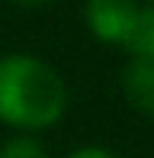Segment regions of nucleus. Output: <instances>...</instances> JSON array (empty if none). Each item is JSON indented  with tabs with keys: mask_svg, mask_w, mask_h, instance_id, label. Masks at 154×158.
I'll use <instances>...</instances> for the list:
<instances>
[{
	"mask_svg": "<svg viewBox=\"0 0 154 158\" xmlns=\"http://www.w3.org/2000/svg\"><path fill=\"white\" fill-rule=\"evenodd\" d=\"M67 110V84L36 55L0 58V123L13 129H48Z\"/></svg>",
	"mask_w": 154,
	"mask_h": 158,
	"instance_id": "1",
	"label": "nucleus"
},
{
	"mask_svg": "<svg viewBox=\"0 0 154 158\" xmlns=\"http://www.w3.org/2000/svg\"><path fill=\"white\" fill-rule=\"evenodd\" d=\"M138 3L135 0H87L83 3V23L100 42L122 45L135 23Z\"/></svg>",
	"mask_w": 154,
	"mask_h": 158,
	"instance_id": "2",
	"label": "nucleus"
},
{
	"mask_svg": "<svg viewBox=\"0 0 154 158\" xmlns=\"http://www.w3.org/2000/svg\"><path fill=\"white\" fill-rule=\"evenodd\" d=\"M122 94L138 113L154 119V64L151 61H129L125 64Z\"/></svg>",
	"mask_w": 154,
	"mask_h": 158,
	"instance_id": "3",
	"label": "nucleus"
},
{
	"mask_svg": "<svg viewBox=\"0 0 154 158\" xmlns=\"http://www.w3.org/2000/svg\"><path fill=\"white\" fill-rule=\"evenodd\" d=\"M122 48L132 55V61H151L154 64V6H138L135 23L129 29V39Z\"/></svg>",
	"mask_w": 154,
	"mask_h": 158,
	"instance_id": "4",
	"label": "nucleus"
},
{
	"mask_svg": "<svg viewBox=\"0 0 154 158\" xmlns=\"http://www.w3.org/2000/svg\"><path fill=\"white\" fill-rule=\"evenodd\" d=\"M0 158H48V148L36 135H13L0 145Z\"/></svg>",
	"mask_w": 154,
	"mask_h": 158,
	"instance_id": "5",
	"label": "nucleus"
},
{
	"mask_svg": "<svg viewBox=\"0 0 154 158\" xmlns=\"http://www.w3.org/2000/svg\"><path fill=\"white\" fill-rule=\"evenodd\" d=\"M64 158H119V155L109 152V148H103V145H80V148H74V152H67Z\"/></svg>",
	"mask_w": 154,
	"mask_h": 158,
	"instance_id": "6",
	"label": "nucleus"
},
{
	"mask_svg": "<svg viewBox=\"0 0 154 158\" xmlns=\"http://www.w3.org/2000/svg\"><path fill=\"white\" fill-rule=\"evenodd\" d=\"M6 3H13V6H45L52 0H6Z\"/></svg>",
	"mask_w": 154,
	"mask_h": 158,
	"instance_id": "7",
	"label": "nucleus"
}]
</instances>
